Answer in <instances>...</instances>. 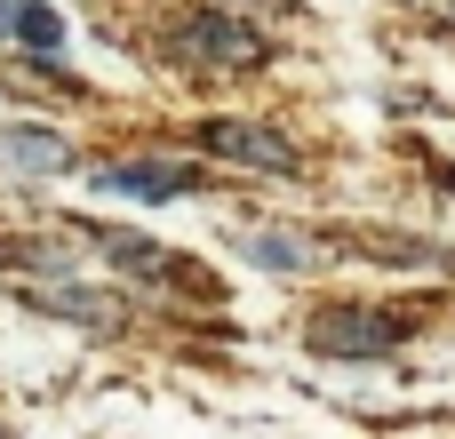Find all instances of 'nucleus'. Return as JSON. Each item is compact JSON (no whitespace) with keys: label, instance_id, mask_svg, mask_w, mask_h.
<instances>
[{"label":"nucleus","instance_id":"nucleus-1","mask_svg":"<svg viewBox=\"0 0 455 439\" xmlns=\"http://www.w3.org/2000/svg\"><path fill=\"white\" fill-rule=\"evenodd\" d=\"M312 352H336V360H368V352H392L400 344V320H376V312H320L304 328Z\"/></svg>","mask_w":455,"mask_h":439},{"label":"nucleus","instance_id":"nucleus-2","mask_svg":"<svg viewBox=\"0 0 455 439\" xmlns=\"http://www.w3.org/2000/svg\"><path fill=\"white\" fill-rule=\"evenodd\" d=\"M88 184L112 192V200H184L200 176H192V168H168V160H112V168H96Z\"/></svg>","mask_w":455,"mask_h":439},{"label":"nucleus","instance_id":"nucleus-3","mask_svg":"<svg viewBox=\"0 0 455 439\" xmlns=\"http://www.w3.org/2000/svg\"><path fill=\"white\" fill-rule=\"evenodd\" d=\"M176 40H184V48H200V56H216V64H256V48H264L240 16H208V8H200V16H184V24H176Z\"/></svg>","mask_w":455,"mask_h":439},{"label":"nucleus","instance_id":"nucleus-4","mask_svg":"<svg viewBox=\"0 0 455 439\" xmlns=\"http://www.w3.org/2000/svg\"><path fill=\"white\" fill-rule=\"evenodd\" d=\"M208 152L248 160V168H272V176H288V168H296V144H288V136H272V128H232V120H216V128H208Z\"/></svg>","mask_w":455,"mask_h":439},{"label":"nucleus","instance_id":"nucleus-5","mask_svg":"<svg viewBox=\"0 0 455 439\" xmlns=\"http://www.w3.org/2000/svg\"><path fill=\"white\" fill-rule=\"evenodd\" d=\"M0 160L24 168V176H64V168H72V152H64L56 136H32V128H0Z\"/></svg>","mask_w":455,"mask_h":439},{"label":"nucleus","instance_id":"nucleus-6","mask_svg":"<svg viewBox=\"0 0 455 439\" xmlns=\"http://www.w3.org/2000/svg\"><path fill=\"white\" fill-rule=\"evenodd\" d=\"M240 256L264 264V272H304V264H312V248H296L288 232H256V240H240Z\"/></svg>","mask_w":455,"mask_h":439},{"label":"nucleus","instance_id":"nucleus-7","mask_svg":"<svg viewBox=\"0 0 455 439\" xmlns=\"http://www.w3.org/2000/svg\"><path fill=\"white\" fill-rule=\"evenodd\" d=\"M16 32H24L40 56H56V48H64V16H56V8H40V0H24V8H16Z\"/></svg>","mask_w":455,"mask_h":439},{"label":"nucleus","instance_id":"nucleus-8","mask_svg":"<svg viewBox=\"0 0 455 439\" xmlns=\"http://www.w3.org/2000/svg\"><path fill=\"white\" fill-rule=\"evenodd\" d=\"M104 256H120L128 272H160V248H144V232H112V240H104Z\"/></svg>","mask_w":455,"mask_h":439},{"label":"nucleus","instance_id":"nucleus-9","mask_svg":"<svg viewBox=\"0 0 455 439\" xmlns=\"http://www.w3.org/2000/svg\"><path fill=\"white\" fill-rule=\"evenodd\" d=\"M40 312H56V320H104V296H80V288H56V296H40Z\"/></svg>","mask_w":455,"mask_h":439},{"label":"nucleus","instance_id":"nucleus-10","mask_svg":"<svg viewBox=\"0 0 455 439\" xmlns=\"http://www.w3.org/2000/svg\"><path fill=\"white\" fill-rule=\"evenodd\" d=\"M16 8H24V0H0V32H16Z\"/></svg>","mask_w":455,"mask_h":439}]
</instances>
